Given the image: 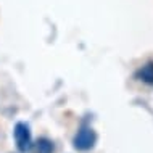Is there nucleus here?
Here are the masks:
<instances>
[{
  "label": "nucleus",
  "mask_w": 153,
  "mask_h": 153,
  "mask_svg": "<svg viewBox=\"0 0 153 153\" xmlns=\"http://www.w3.org/2000/svg\"><path fill=\"white\" fill-rule=\"evenodd\" d=\"M97 132L94 131V127L87 123H82L79 131L76 132L73 139V147L76 148L77 152H89L92 150L97 143Z\"/></svg>",
  "instance_id": "f257e3e1"
},
{
  "label": "nucleus",
  "mask_w": 153,
  "mask_h": 153,
  "mask_svg": "<svg viewBox=\"0 0 153 153\" xmlns=\"http://www.w3.org/2000/svg\"><path fill=\"white\" fill-rule=\"evenodd\" d=\"M36 148L37 153H53L55 152V143H53V140L47 137H40L36 142Z\"/></svg>",
  "instance_id": "20e7f679"
},
{
  "label": "nucleus",
  "mask_w": 153,
  "mask_h": 153,
  "mask_svg": "<svg viewBox=\"0 0 153 153\" xmlns=\"http://www.w3.org/2000/svg\"><path fill=\"white\" fill-rule=\"evenodd\" d=\"M135 79H139L147 85H153V60L147 61L135 71Z\"/></svg>",
  "instance_id": "7ed1b4c3"
},
{
  "label": "nucleus",
  "mask_w": 153,
  "mask_h": 153,
  "mask_svg": "<svg viewBox=\"0 0 153 153\" xmlns=\"http://www.w3.org/2000/svg\"><path fill=\"white\" fill-rule=\"evenodd\" d=\"M13 139L16 143V148H18L21 153H26L31 150L32 147V134H31V127L27 123H16L13 127Z\"/></svg>",
  "instance_id": "f03ea898"
}]
</instances>
